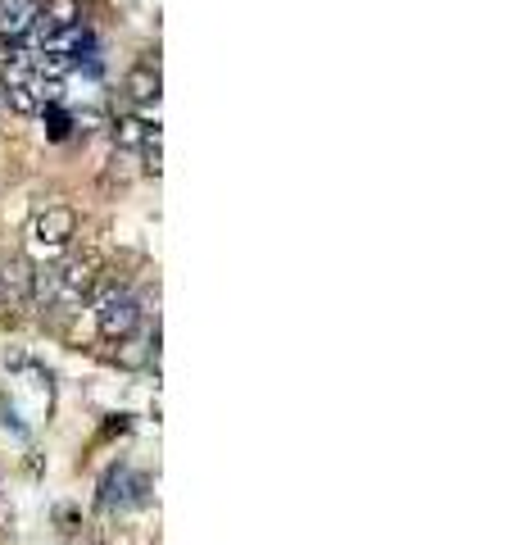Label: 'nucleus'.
I'll return each instance as SVG.
<instances>
[{"label": "nucleus", "mask_w": 517, "mask_h": 545, "mask_svg": "<svg viewBox=\"0 0 517 545\" xmlns=\"http://www.w3.org/2000/svg\"><path fill=\"white\" fill-rule=\"evenodd\" d=\"M96 318H100V337H105V341H123V337L137 332L141 305L127 296L123 287H109V291H100V300H96Z\"/></svg>", "instance_id": "obj_1"}, {"label": "nucleus", "mask_w": 517, "mask_h": 545, "mask_svg": "<svg viewBox=\"0 0 517 545\" xmlns=\"http://www.w3.org/2000/svg\"><path fill=\"white\" fill-rule=\"evenodd\" d=\"M73 228H78V214H73L69 205H50V209H41V214H37L32 237H37V246L46 250V255H55V250L73 237Z\"/></svg>", "instance_id": "obj_2"}, {"label": "nucleus", "mask_w": 517, "mask_h": 545, "mask_svg": "<svg viewBox=\"0 0 517 545\" xmlns=\"http://www.w3.org/2000/svg\"><path fill=\"white\" fill-rule=\"evenodd\" d=\"M37 0H0V41H23L37 19Z\"/></svg>", "instance_id": "obj_3"}, {"label": "nucleus", "mask_w": 517, "mask_h": 545, "mask_svg": "<svg viewBox=\"0 0 517 545\" xmlns=\"http://www.w3.org/2000/svg\"><path fill=\"white\" fill-rule=\"evenodd\" d=\"M137 500H146V477H132L127 468H114V473L105 477V496H100V505L114 509V505H137Z\"/></svg>", "instance_id": "obj_4"}, {"label": "nucleus", "mask_w": 517, "mask_h": 545, "mask_svg": "<svg viewBox=\"0 0 517 545\" xmlns=\"http://www.w3.org/2000/svg\"><path fill=\"white\" fill-rule=\"evenodd\" d=\"M0 291H5L10 305H32V264L23 255H14L0 268Z\"/></svg>", "instance_id": "obj_5"}, {"label": "nucleus", "mask_w": 517, "mask_h": 545, "mask_svg": "<svg viewBox=\"0 0 517 545\" xmlns=\"http://www.w3.org/2000/svg\"><path fill=\"white\" fill-rule=\"evenodd\" d=\"M127 96L137 100V105L159 100V64H155V69H150V64H137V69L127 73Z\"/></svg>", "instance_id": "obj_6"}, {"label": "nucleus", "mask_w": 517, "mask_h": 545, "mask_svg": "<svg viewBox=\"0 0 517 545\" xmlns=\"http://www.w3.org/2000/svg\"><path fill=\"white\" fill-rule=\"evenodd\" d=\"M118 364H123V368H146V364H155V368H159V337H155V341H146V337L127 341V337H123Z\"/></svg>", "instance_id": "obj_7"}, {"label": "nucleus", "mask_w": 517, "mask_h": 545, "mask_svg": "<svg viewBox=\"0 0 517 545\" xmlns=\"http://www.w3.org/2000/svg\"><path fill=\"white\" fill-rule=\"evenodd\" d=\"M150 137H159V128H146L141 119H118L114 123V146L118 150H141Z\"/></svg>", "instance_id": "obj_8"}, {"label": "nucleus", "mask_w": 517, "mask_h": 545, "mask_svg": "<svg viewBox=\"0 0 517 545\" xmlns=\"http://www.w3.org/2000/svg\"><path fill=\"white\" fill-rule=\"evenodd\" d=\"M46 14L50 23H55V28H69V23H82V5L78 0H46Z\"/></svg>", "instance_id": "obj_9"}, {"label": "nucleus", "mask_w": 517, "mask_h": 545, "mask_svg": "<svg viewBox=\"0 0 517 545\" xmlns=\"http://www.w3.org/2000/svg\"><path fill=\"white\" fill-rule=\"evenodd\" d=\"M5 105H10L14 114H37L41 100L32 96V87H5Z\"/></svg>", "instance_id": "obj_10"}, {"label": "nucleus", "mask_w": 517, "mask_h": 545, "mask_svg": "<svg viewBox=\"0 0 517 545\" xmlns=\"http://www.w3.org/2000/svg\"><path fill=\"white\" fill-rule=\"evenodd\" d=\"M41 109H46L50 137H55V141H64V137H69V128H73V123H69V114H59V109H55V105H41Z\"/></svg>", "instance_id": "obj_11"}, {"label": "nucleus", "mask_w": 517, "mask_h": 545, "mask_svg": "<svg viewBox=\"0 0 517 545\" xmlns=\"http://www.w3.org/2000/svg\"><path fill=\"white\" fill-rule=\"evenodd\" d=\"M0 300H5V291H0Z\"/></svg>", "instance_id": "obj_12"}]
</instances>
